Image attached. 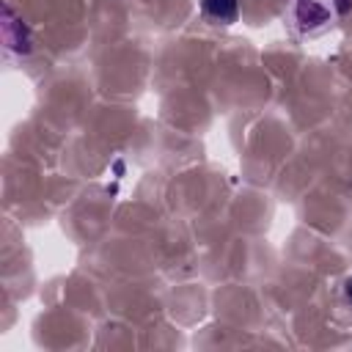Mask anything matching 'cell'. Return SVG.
I'll return each instance as SVG.
<instances>
[{"mask_svg": "<svg viewBox=\"0 0 352 352\" xmlns=\"http://www.w3.org/2000/svg\"><path fill=\"white\" fill-rule=\"evenodd\" d=\"M352 11V0H294V25L311 36L330 28L336 19Z\"/></svg>", "mask_w": 352, "mask_h": 352, "instance_id": "1", "label": "cell"}, {"mask_svg": "<svg viewBox=\"0 0 352 352\" xmlns=\"http://www.w3.org/2000/svg\"><path fill=\"white\" fill-rule=\"evenodd\" d=\"M201 14L217 25H231L239 16V0H201Z\"/></svg>", "mask_w": 352, "mask_h": 352, "instance_id": "2", "label": "cell"}, {"mask_svg": "<svg viewBox=\"0 0 352 352\" xmlns=\"http://www.w3.org/2000/svg\"><path fill=\"white\" fill-rule=\"evenodd\" d=\"M344 297H346V300L352 302V275H349V278L344 280Z\"/></svg>", "mask_w": 352, "mask_h": 352, "instance_id": "3", "label": "cell"}]
</instances>
